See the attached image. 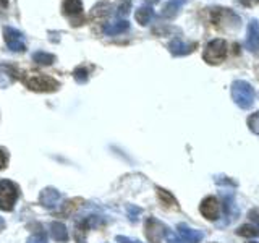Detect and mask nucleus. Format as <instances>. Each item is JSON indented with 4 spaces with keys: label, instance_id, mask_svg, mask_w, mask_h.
<instances>
[{
    "label": "nucleus",
    "instance_id": "72a5a7b5",
    "mask_svg": "<svg viewBox=\"0 0 259 243\" xmlns=\"http://www.w3.org/2000/svg\"><path fill=\"white\" fill-rule=\"evenodd\" d=\"M159 0H148V4H157Z\"/></svg>",
    "mask_w": 259,
    "mask_h": 243
},
{
    "label": "nucleus",
    "instance_id": "9b49d317",
    "mask_svg": "<svg viewBox=\"0 0 259 243\" xmlns=\"http://www.w3.org/2000/svg\"><path fill=\"white\" fill-rule=\"evenodd\" d=\"M178 233H180V237L185 243H199L202 238H204V233L201 230H196V229H191L186 224H178Z\"/></svg>",
    "mask_w": 259,
    "mask_h": 243
},
{
    "label": "nucleus",
    "instance_id": "2eb2a0df",
    "mask_svg": "<svg viewBox=\"0 0 259 243\" xmlns=\"http://www.w3.org/2000/svg\"><path fill=\"white\" fill-rule=\"evenodd\" d=\"M186 2H188V0H168V2L164 5V8H162V16H164V18H168V20L175 18Z\"/></svg>",
    "mask_w": 259,
    "mask_h": 243
},
{
    "label": "nucleus",
    "instance_id": "a878e982",
    "mask_svg": "<svg viewBox=\"0 0 259 243\" xmlns=\"http://www.w3.org/2000/svg\"><path fill=\"white\" fill-rule=\"evenodd\" d=\"M26 243H47V237L44 232H39V233L31 235Z\"/></svg>",
    "mask_w": 259,
    "mask_h": 243
},
{
    "label": "nucleus",
    "instance_id": "0eeeda50",
    "mask_svg": "<svg viewBox=\"0 0 259 243\" xmlns=\"http://www.w3.org/2000/svg\"><path fill=\"white\" fill-rule=\"evenodd\" d=\"M199 213L204 216L209 221H215L221 214V202L215 196H207L202 199L201 206H199Z\"/></svg>",
    "mask_w": 259,
    "mask_h": 243
},
{
    "label": "nucleus",
    "instance_id": "f8f14e48",
    "mask_svg": "<svg viewBox=\"0 0 259 243\" xmlns=\"http://www.w3.org/2000/svg\"><path fill=\"white\" fill-rule=\"evenodd\" d=\"M246 49L249 52H256L259 49V21L253 20L248 26V37H246Z\"/></svg>",
    "mask_w": 259,
    "mask_h": 243
},
{
    "label": "nucleus",
    "instance_id": "39448f33",
    "mask_svg": "<svg viewBox=\"0 0 259 243\" xmlns=\"http://www.w3.org/2000/svg\"><path fill=\"white\" fill-rule=\"evenodd\" d=\"M144 230H146V237H148L151 243H160L162 238L167 235L168 227L165 224H162L160 221H157L156 217H149L148 221H146Z\"/></svg>",
    "mask_w": 259,
    "mask_h": 243
},
{
    "label": "nucleus",
    "instance_id": "f257e3e1",
    "mask_svg": "<svg viewBox=\"0 0 259 243\" xmlns=\"http://www.w3.org/2000/svg\"><path fill=\"white\" fill-rule=\"evenodd\" d=\"M232 99L240 109H249L254 104V88L248 81L237 79L232 85Z\"/></svg>",
    "mask_w": 259,
    "mask_h": 243
},
{
    "label": "nucleus",
    "instance_id": "7ed1b4c3",
    "mask_svg": "<svg viewBox=\"0 0 259 243\" xmlns=\"http://www.w3.org/2000/svg\"><path fill=\"white\" fill-rule=\"evenodd\" d=\"M202 59L209 65H219L227 59V43L224 39H214L206 46Z\"/></svg>",
    "mask_w": 259,
    "mask_h": 243
},
{
    "label": "nucleus",
    "instance_id": "f03ea898",
    "mask_svg": "<svg viewBox=\"0 0 259 243\" xmlns=\"http://www.w3.org/2000/svg\"><path fill=\"white\" fill-rule=\"evenodd\" d=\"M23 83L29 88L31 91L36 93H54L59 89V81L52 76L42 75V73H31V75L24 76Z\"/></svg>",
    "mask_w": 259,
    "mask_h": 243
},
{
    "label": "nucleus",
    "instance_id": "c85d7f7f",
    "mask_svg": "<svg viewBox=\"0 0 259 243\" xmlns=\"http://www.w3.org/2000/svg\"><path fill=\"white\" fill-rule=\"evenodd\" d=\"M115 240L120 241V243H143L140 240H135V238H130V237H123V235H118Z\"/></svg>",
    "mask_w": 259,
    "mask_h": 243
},
{
    "label": "nucleus",
    "instance_id": "4be33fe9",
    "mask_svg": "<svg viewBox=\"0 0 259 243\" xmlns=\"http://www.w3.org/2000/svg\"><path fill=\"white\" fill-rule=\"evenodd\" d=\"M237 233L240 235V237H257L259 229L256 225H241L237 230Z\"/></svg>",
    "mask_w": 259,
    "mask_h": 243
},
{
    "label": "nucleus",
    "instance_id": "2f4dec72",
    "mask_svg": "<svg viewBox=\"0 0 259 243\" xmlns=\"http://www.w3.org/2000/svg\"><path fill=\"white\" fill-rule=\"evenodd\" d=\"M4 229H5V221H4L2 217H0V232H2Z\"/></svg>",
    "mask_w": 259,
    "mask_h": 243
},
{
    "label": "nucleus",
    "instance_id": "423d86ee",
    "mask_svg": "<svg viewBox=\"0 0 259 243\" xmlns=\"http://www.w3.org/2000/svg\"><path fill=\"white\" fill-rule=\"evenodd\" d=\"M4 39L12 52H24L26 51V43H24V36L23 32L18 29H15L12 26H5L4 28Z\"/></svg>",
    "mask_w": 259,
    "mask_h": 243
},
{
    "label": "nucleus",
    "instance_id": "6e6552de",
    "mask_svg": "<svg viewBox=\"0 0 259 243\" xmlns=\"http://www.w3.org/2000/svg\"><path fill=\"white\" fill-rule=\"evenodd\" d=\"M39 202H40V206H44L47 209H55L60 206L62 194H60V191H57L55 188H51V186H49V188H44L40 191Z\"/></svg>",
    "mask_w": 259,
    "mask_h": 243
},
{
    "label": "nucleus",
    "instance_id": "f3484780",
    "mask_svg": "<svg viewBox=\"0 0 259 243\" xmlns=\"http://www.w3.org/2000/svg\"><path fill=\"white\" fill-rule=\"evenodd\" d=\"M130 29V23L126 20H118V21H113L109 23L104 26V32L107 36H117V34H123L125 31Z\"/></svg>",
    "mask_w": 259,
    "mask_h": 243
},
{
    "label": "nucleus",
    "instance_id": "a211bd4d",
    "mask_svg": "<svg viewBox=\"0 0 259 243\" xmlns=\"http://www.w3.org/2000/svg\"><path fill=\"white\" fill-rule=\"evenodd\" d=\"M62 8L65 15L73 16V18L83 15V4H81V0H65Z\"/></svg>",
    "mask_w": 259,
    "mask_h": 243
},
{
    "label": "nucleus",
    "instance_id": "f704fd0d",
    "mask_svg": "<svg viewBox=\"0 0 259 243\" xmlns=\"http://www.w3.org/2000/svg\"><path fill=\"white\" fill-rule=\"evenodd\" d=\"M249 243H256V241H249Z\"/></svg>",
    "mask_w": 259,
    "mask_h": 243
},
{
    "label": "nucleus",
    "instance_id": "4468645a",
    "mask_svg": "<svg viewBox=\"0 0 259 243\" xmlns=\"http://www.w3.org/2000/svg\"><path fill=\"white\" fill-rule=\"evenodd\" d=\"M16 70L12 67V65L7 63H0V88H8L10 85H13V81L16 78Z\"/></svg>",
    "mask_w": 259,
    "mask_h": 243
},
{
    "label": "nucleus",
    "instance_id": "bb28decb",
    "mask_svg": "<svg viewBox=\"0 0 259 243\" xmlns=\"http://www.w3.org/2000/svg\"><path fill=\"white\" fill-rule=\"evenodd\" d=\"M165 238H167V243H185L182 238H178L177 235L174 233V232H167V235H165Z\"/></svg>",
    "mask_w": 259,
    "mask_h": 243
},
{
    "label": "nucleus",
    "instance_id": "cd10ccee",
    "mask_svg": "<svg viewBox=\"0 0 259 243\" xmlns=\"http://www.w3.org/2000/svg\"><path fill=\"white\" fill-rule=\"evenodd\" d=\"M249 219L254 222V225L259 229V209H253V211H251V213H249Z\"/></svg>",
    "mask_w": 259,
    "mask_h": 243
},
{
    "label": "nucleus",
    "instance_id": "aec40b11",
    "mask_svg": "<svg viewBox=\"0 0 259 243\" xmlns=\"http://www.w3.org/2000/svg\"><path fill=\"white\" fill-rule=\"evenodd\" d=\"M157 194H159L160 201L164 202L165 208H177L178 209V202H177L175 196L170 191H167L164 188H160V186H157Z\"/></svg>",
    "mask_w": 259,
    "mask_h": 243
},
{
    "label": "nucleus",
    "instance_id": "6ab92c4d",
    "mask_svg": "<svg viewBox=\"0 0 259 243\" xmlns=\"http://www.w3.org/2000/svg\"><path fill=\"white\" fill-rule=\"evenodd\" d=\"M154 16V12L151 7H140L135 13V18L136 21L141 24V26H146V24H149V21L152 20Z\"/></svg>",
    "mask_w": 259,
    "mask_h": 243
},
{
    "label": "nucleus",
    "instance_id": "412c9836",
    "mask_svg": "<svg viewBox=\"0 0 259 243\" xmlns=\"http://www.w3.org/2000/svg\"><path fill=\"white\" fill-rule=\"evenodd\" d=\"M32 60L39 65H52L55 62V55L44 52V51H37V52L32 54Z\"/></svg>",
    "mask_w": 259,
    "mask_h": 243
},
{
    "label": "nucleus",
    "instance_id": "b1692460",
    "mask_svg": "<svg viewBox=\"0 0 259 243\" xmlns=\"http://www.w3.org/2000/svg\"><path fill=\"white\" fill-rule=\"evenodd\" d=\"M248 127H249L251 132L259 136V112L251 113V115L248 117Z\"/></svg>",
    "mask_w": 259,
    "mask_h": 243
},
{
    "label": "nucleus",
    "instance_id": "c756f323",
    "mask_svg": "<svg viewBox=\"0 0 259 243\" xmlns=\"http://www.w3.org/2000/svg\"><path fill=\"white\" fill-rule=\"evenodd\" d=\"M240 4L243 7H256L259 5V0H240Z\"/></svg>",
    "mask_w": 259,
    "mask_h": 243
},
{
    "label": "nucleus",
    "instance_id": "9d476101",
    "mask_svg": "<svg viewBox=\"0 0 259 243\" xmlns=\"http://www.w3.org/2000/svg\"><path fill=\"white\" fill-rule=\"evenodd\" d=\"M222 205H224L225 221L221 224V227H224V225H227L229 222L235 221V219H237V217H238V214H240L238 206L235 205V198H233V194H225L224 199H222Z\"/></svg>",
    "mask_w": 259,
    "mask_h": 243
},
{
    "label": "nucleus",
    "instance_id": "20e7f679",
    "mask_svg": "<svg viewBox=\"0 0 259 243\" xmlns=\"http://www.w3.org/2000/svg\"><path fill=\"white\" fill-rule=\"evenodd\" d=\"M18 186L10 180H0V209L12 211L18 199Z\"/></svg>",
    "mask_w": 259,
    "mask_h": 243
},
{
    "label": "nucleus",
    "instance_id": "dca6fc26",
    "mask_svg": "<svg viewBox=\"0 0 259 243\" xmlns=\"http://www.w3.org/2000/svg\"><path fill=\"white\" fill-rule=\"evenodd\" d=\"M49 232H51V237L59 241V243H67L68 241V230L62 222H52L49 227Z\"/></svg>",
    "mask_w": 259,
    "mask_h": 243
},
{
    "label": "nucleus",
    "instance_id": "ddd939ff",
    "mask_svg": "<svg viewBox=\"0 0 259 243\" xmlns=\"http://www.w3.org/2000/svg\"><path fill=\"white\" fill-rule=\"evenodd\" d=\"M212 20H214L215 24H221V26H224L225 21H229L232 28H233V21L240 24L238 16L235 15V13H232V12H229L227 8H214V12H212Z\"/></svg>",
    "mask_w": 259,
    "mask_h": 243
},
{
    "label": "nucleus",
    "instance_id": "5701e85b",
    "mask_svg": "<svg viewBox=\"0 0 259 243\" xmlns=\"http://www.w3.org/2000/svg\"><path fill=\"white\" fill-rule=\"evenodd\" d=\"M73 78L76 79V83L84 85L89 78V73L84 67H78V68H75V71H73Z\"/></svg>",
    "mask_w": 259,
    "mask_h": 243
},
{
    "label": "nucleus",
    "instance_id": "393cba45",
    "mask_svg": "<svg viewBox=\"0 0 259 243\" xmlns=\"http://www.w3.org/2000/svg\"><path fill=\"white\" fill-rule=\"evenodd\" d=\"M126 211H128V217H130V221H132V222H136L138 219H140L141 213H143V209L135 206V205H126Z\"/></svg>",
    "mask_w": 259,
    "mask_h": 243
},
{
    "label": "nucleus",
    "instance_id": "1a4fd4ad",
    "mask_svg": "<svg viewBox=\"0 0 259 243\" xmlns=\"http://www.w3.org/2000/svg\"><path fill=\"white\" fill-rule=\"evenodd\" d=\"M194 49H196V43H185L180 37H175L170 40L168 44V51L172 55L175 57H183V55H188L191 54Z\"/></svg>",
    "mask_w": 259,
    "mask_h": 243
},
{
    "label": "nucleus",
    "instance_id": "7c9ffc66",
    "mask_svg": "<svg viewBox=\"0 0 259 243\" xmlns=\"http://www.w3.org/2000/svg\"><path fill=\"white\" fill-rule=\"evenodd\" d=\"M5 162H7V156H5L2 151H0V170L5 167Z\"/></svg>",
    "mask_w": 259,
    "mask_h": 243
},
{
    "label": "nucleus",
    "instance_id": "473e14b6",
    "mask_svg": "<svg viewBox=\"0 0 259 243\" xmlns=\"http://www.w3.org/2000/svg\"><path fill=\"white\" fill-rule=\"evenodd\" d=\"M0 7H8V0H0Z\"/></svg>",
    "mask_w": 259,
    "mask_h": 243
}]
</instances>
